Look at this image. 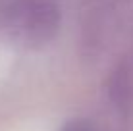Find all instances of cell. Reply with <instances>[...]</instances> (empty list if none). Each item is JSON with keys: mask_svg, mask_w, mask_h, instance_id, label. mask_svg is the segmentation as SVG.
I'll return each mask as SVG.
<instances>
[{"mask_svg": "<svg viewBox=\"0 0 133 131\" xmlns=\"http://www.w3.org/2000/svg\"><path fill=\"white\" fill-rule=\"evenodd\" d=\"M0 21L17 44L41 48L56 37L62 10L58 0H2Z\"/></svg>", "mask_w": 133, "mask_h": 131, "instance_id": "6da1fadb", "label": "cell"}, {"mask_svg": "<svg viewBox=\"0 0 133 131\" xmlns=\"http://www.w3.org/2000/svg\"><path fill=\"white\" fill-rule=\"evenodd\" d=\"M70 131H83L81 127H73V129H70Z\"/></svg>", "mask_w": 133, "mask_h": 131, "instance_id": "7a4b0ae2", "label": "cell"}]
</instances>
